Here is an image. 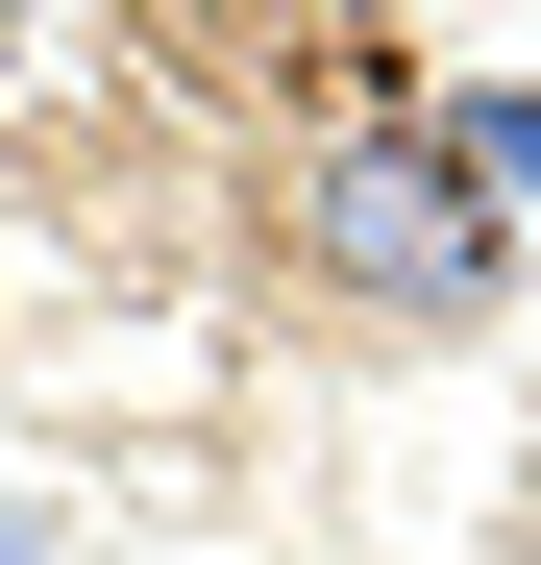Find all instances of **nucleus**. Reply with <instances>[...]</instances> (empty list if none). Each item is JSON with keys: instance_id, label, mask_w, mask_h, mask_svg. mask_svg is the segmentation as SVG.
I'll return each instance as SVG.
<instances>
[{"instance_id": "obj_2", "label": "nucleus", "mask_w": 541, "mask_h": 565, "mask_svg": "<svg viewBox=\"0 0 541 565\" xmlns=\"http://www.w3.org/2000/svg\"><path fill=\"white\" fill-rule=\"evenodd\" d=\"M443 148L492 172V222H541V99H517V74H492V99H443Z\"/></svg>"}, {"instance_id": "obj_1", "label": "nucleus", "mask_w": 541, "mask_h": 565, "mask_svg": "<svg viewBox=\"0 0 541 565\" xmlns=\"http://www.w3.org/2000/svg\"><path fill=\"white\" fill-rule=\"evenodd\" d=\"M296 270L344 320H468L492 296V172L443 124H320L296 148Z\"/></svg>"}, {"instance_id": "obj_3", "label": "nucleus", "mask_w": 541, "mask_h": 565, "mask_svg": "<svg viewBox=\"0 0 541 565\" xmlns=\"http://www.w3.org/2000/svg\"><path fill=\"white\" fill-rule=\"evenodd\" d=\"M0 565H74V541H50V492H0Z\"/></svg>"}]
</instances>
